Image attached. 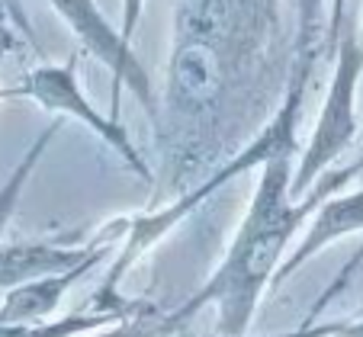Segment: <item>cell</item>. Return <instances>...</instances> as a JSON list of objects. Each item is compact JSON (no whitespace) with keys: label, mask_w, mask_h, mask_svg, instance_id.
<instances>
[{"label":"cell","mask_w":363,"mask_h":337,"mask_svg":"<svg viewBox=\"0 0 363 337\" xmlns=\"http://www.w3.org/2000/svg\"><path fill=\"white\" fill-rule=\"evenodd\" d=\"M296 152H283L274 161L261 167V180L254 186V196L247 202V212L228 244L225 257L213 276L174 312L164 315L167 331H177L186 324L199 309L216 305V331L219 337H247L254 321V312L261 305L264 292L274 286V276L283 263V251L289 248L299 225L315 212L331 190H341L347 180H354L363 171V164H354L347 171H331L322 183L308 190V196H293V171Z\"/></svg>","instance_id":"cell-1"},{"label":"cell","mask_w":363,"mask_h":337,"mask_svg":"<svg viewBox=\"0 0 363 337\" xmlns=\"http://www.w3.org/2000/svg\"><path fill=\"white\" fill-rule=\"evenodd\" d=\"M308 77H312V64L293 62V77H289V87H286V93H283L280 110L270 116V122L261 129V135L254 138L247 148H241V152L235 154V158L228 161L225 167H219L213 177L206 180V183H199L193 193H184L177 202H171V206L158 209V212L138 215V219H132V222H129V219L119 222V225H123L119 257L113 261L110 273H106V280H103L100 296H96V305H94V309L132 312L138 302H119L116 296H119V282L125 280L129 267L145 254V251L155 248V244H158V241L164 238V234L171 232L174 225H180V222H184L186 215H190L193 209L199 206V202L209 200V196H213L219 186L232 183L235 177L247 173L251 167H264L267 161H274L277 154L296 152V129H299L302 100H306V90H308Z\"/></svg>","instance_id":"cell-2"},{"label":"cell","mask_w":363,"mask_h":337,"mask_svg":"<svg viewBox=\"0 0 363 337\" xmlns=\"http://www.w3.org/2000/svg\"><path fill=\"white\" fill-rule=\"evenodd\" d=\"M363 74V42L354 33H344L337 42L335 74H331L325 103L318 110L315 129L293 171V196L302 200L318 183L325 171H331L337 158L347 152L357 138V87Z\"/></svg>","instance_id":"cell-3"},{"label":"cell","mask_w":363,"mask_h":337,"mask_svg":"<svg viewBox=\"0 0 363 337\" xmlns=\"http://www.w3.org/2000/svg\"><path fill=\"white\" fill-rule=\"evenodd\" d=\"M4 96L29 100V103L42 106V110L52 113V116L77 119V122L94 132L113 154H119L135 177L148 180V183L155 180L148 164H145L142 152H138L135 142H132L129 129H125L116 116H103L87 100V93H84V87H81V77H77L74 58H68V62H62V64H39V68L26 71V77H23L13 90H7Z\"/></svg>","instance_id":"cell-4"},{"label":"cell","mask_w":363,"mask_h":337,"mask_svg":"<svg viewBox=\"0 0 363 337\" xmlns=\"http://www.w3.org/2000/svg\"><path fill=\"white\" fill-rule=\"evenodd\" d=\"M48 4L71 29V35L90 55L106 64V71L113 74V103H119V90L129 87L138 103L148 113H155V90H151V77L145 71L142 58L135 55L132 42L123 39L119 26H113L103 16L96 0H48Z\"/></svg>","instance_id":"cell-5"},{"label":"cell","mask_w":363,"mask_h":337,"mask_svg":"<svg viewBox=\"0 0 363 337\" xmlns=\"http://www.w3.org/2000/svg\"><path fill=\"white\" fill-rule=\"evenodd\" d=\"M357 232H363V186L344 193V196H328V200L312 212V225H308L306 238L293 248V254L283 257L270 289L286 282L296 270L306 267V263L315 254H322L328 244H335V241L347 238V234H357Z\"/></svg>","instance_id":"cell-6"},{"label":"cell","mask_w":363,"mask_h":337,"mask_svg":"<svg viewBox=\"0 0 363 337\" xmlns=\"http://www.w3.org/2000/svg\"><path fill=\"white\" fill-rule=\"evenodd\" d=\"M110 254V248H96L87 261H81L77 267L62 270V273H48L39 280H29L23 286L7 289V296L0 302V324H20V321H42V318H52L55 309L65 302L71 289L103 263V257Z\"/></svg>","instance_id":"cell-7"},{"label":"cell","mask_w":363,"mask_h":337,"mask_svg":"<svg viewBox=\"0 0 363 337\" xmlns=\"http://www.w3.org/2000/svg\"><path fill=\"white\" fill-rule=\"evenodd\" d=\"M103 241L94 244H58V241H26V244H7L0 248V292L23 286L29 280H39L48 273L77 267L87 261Z\"/></svg>","instance_id":"cell-8"},{"label":"cell","mask_w":363,"mask_h":337,"mask_svg":"<svg viewBox=\"0 0 363 337\" xmlns=\"http://www.w3.org/2000/svg\"><path fill=\"white\" fill-rule=\"evenodd\" d=\"M123 315H129V312L90 309V312H74V315H65V318H42V321L0 324V337H81V334H90V331H96V328H106L110 321H119Z\"/></svg>","instance_id":"cell-9"},{"label":"cell","mask_w":363,"mask_h":337,"mask_svg":"<svg viewBox=\"0 0 363 337\" xmlns=\"http://www.w3.org/2000/svg\"><path fill=\"white\" fill-rule=\"evenodd\" d=\"M62 125H65V116H58L52 125H45V129H42L39 135L33 138V144H29L26 152H23L20 164H16L13 171H10V177H7V180H4V186H0V234L7 232L10 219H13L16 206H20V200H23V193H26L29 180H33L35 167H39L42 154H45L48 144L55 142V135L62 132Z\"/></svg>","instance_id":"cell-10"},{"label":"cell","mask_w":363,"mask_h":337,"mask_svg":"<svg viewBox=\"0 0 363 337\" xmlns=\"http://www.w3.org/2000/svg\"><path fill=\"white\" fill-rule=\"evenodd\" d=\"M325 0H296V58L293 62L302 64H315L318 45H322L325 35Z\"/></svg>","instance_id":"cell-11"},{"label":"cell","mask_w":363,"mask_h":337,"mask_svg":"<svg viewBox=\"0 0 363 337\" xmlns=\"http://www.w3.org/2000/svg\"><path fill=\"white\" fill-rule=\"evenodd\" d=\"M167 334H171V331H167V324H164V315L145 312L142 305H138L135 312L123 315L119 321H113L110 328H103V331L96 328L81 337H167Z\"/></svg>","instance_id":"cell-12"},{"label":"cell","mask_w":363,"mask_h":337,"mask_svg":"<svg viewBox=\"0 0 363 337\" xmlns=\"http://www.w3.org/2000/svg\"><path fill=\"white\" fill-rule=\"evenodd\" d=\"M360 263H363V244H360V248H357L354 251V257H350V261L347 263H344V270H341V273H337L335 276V280H331L328 282V286H325V292H322V296H318V302L315 305H312V312H308V315L306 318H302V321H312V318H315L318 315V312H325V309H328V305L331 302H335V299L337 296H341V292H344V289H347L350 286V280H354V276H357V270H360Z\"/></svg>","instance_id":"cell-13"},{"label":"cell","mask_w":363,"mask_h":337,"mask_svg":"<svg viewBox=\"0 0 363 337\" xmlns=\"http://www.w3.org/2000/svg\"><path fill=\"white\" fill-rule=\"evenodd\" d=\"M10 29L26 35V42L33 48H39V39H35V29L26 16V7H23V0H0V35H7Z\"/></svg>","instance_id":"cell-14"},{"label":"cell","mask_w":363,"mask_h":337,"mask_svg":"<svg viewBox=\"0 0 363 337\" xmlns=\"http://www.w3.org/2000/svg\"><path fill=\"white\" fill-rule=\"evenodd\" d=\"M142 10L145 0H123V10H119V33H123L125 42L135 39V29L142 23Z\"/></svg>","instance_id":"cell-15"},{"label":"cell","mask_w":363,"mask_h":337,"mask_svg":"<svg viewBox=\"0 0 363 337\" xmlns=\"http://www.w3.org/2000/svg\"><path fill=\"white\" fill-rule=\"evenodd\" d=\"M341 331V321H328V324H306L293 331H277V334H264V337H335Z\"/></svg>","instance_id":"cell-16"},{"label":"cell","mask_w":363,"mask_h":337,"mask_svg":"<svg viewBox=\"0 0 363 337\" xmlns=\"http://www.w3.org/2000/svg\"><path fill=\"white\" fill-rule=\"evenodd\" d=\"M344 7H347V0H335L331 4V13H328V45L341 42V23H344Z\"/></svg>","instance_id":"cell-17"},{"label":"cell","mask_w":363,"mask_h":337,"mask_svg":"<svg viewBox=\"0 0 363 337\" xmlns=\"http://www.w3.org/2000/svg\"><path fill=\"white\" fill-rule=\"evenodd\" d=\"M337 337H363V318H354V321H341V331Z\"/></svg>","instance_id":"cell-18"}]
</instances>
